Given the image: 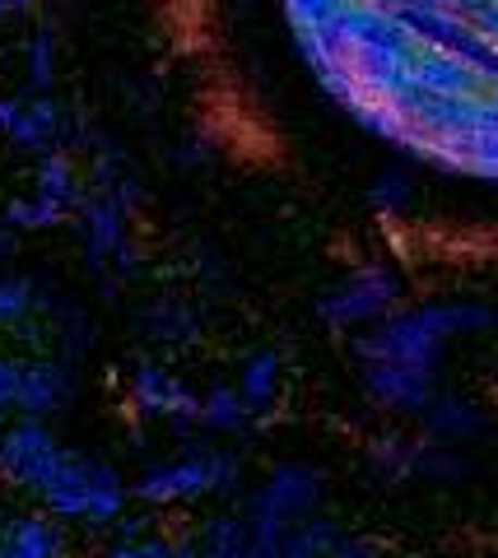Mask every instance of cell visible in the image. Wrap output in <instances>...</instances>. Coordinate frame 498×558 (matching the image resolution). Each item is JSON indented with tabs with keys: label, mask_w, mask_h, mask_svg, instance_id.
<instances>
[{
	"label": "cell",
	"mask_w": 498,
	"mask_h": 558,
	"mask_svg": "<svg viewBox=\"0 0 498 558\" xmlns=\"http://www.w3.org/2000/svg\"><path fill=\"white\" fill-rule=\"evenodd\" d=\"M498 326V312L485 303H420V307H397L387 322L368 326V336L354 340L359 363H401L434 377L442 349L457 336Z\"/></svg>",
	"instance_id": "1"
},
{
	"label": "cell",
	"mask_w": 498,
	"mask_h": 558,
	"mask_svg": "<svg viewBox=\"0 0 498 558\" xmlns=\"http://www.w3.org/2000/svg\"><path fill=\"white\" fill-rule=\"evenodd\" d=\"M243 480V461L229 447H210V451H192V457L149 465L141 480L131 484V498L149 502V508H182V502H201Z\"/></svg>",
	"instance_id": "2"
},
{
	"label": "cell",
	"mask_w": 498,
	"mask_h": 558,
	"mask_svg": "<svg viewBox=\"0 0 498 558\" xmlns=\"http://www.w3.org/2000/svg\"><path fill=\"white\" fill-rule=\"evenodd\" d=\"M317 502H321V475L313 465H299V461L275 465L270 480L252 494L247 517H243L252 545L275 554L280 549V535L294 526V521H303L307 512H317Z\"/></svg>",
	"instance_id": "3"
},
{
	"label": "cell",
	"mask_w": 498,
	"mask_h": 558,
	"mask_svg": "<svg viewBox=\"0 0 498 558\" xmlns=\"http://www.w3.org/2000/svg\"><path fill=\"white\" fill-rule=\"evenodd\" d=\"M71 457L75 451H65L42 418H20V424L0 428V480L24 488V494H33L38 502L51 494V484L65 475Z\"/></svg>",
	"instance_id": "4"
},
{
	"label": "cell",
	"mask_w": 498,
	"mask_h": 558,
	"mask_svg": "<svg viewBox=\"0 0 498 558\" xmlns=\"http://www.w3.org/2000/svg\"><path fill=\"white\" fill-rule=\"evenodd\" d=\"M401 293H405L401 275L387 270V266H377V260H368V266L350 270L336 289H326L321 303H317V312H321L326 326H336V330H359V326L387 322L391 312L401 307Z\"/></svg>",
	"instance_id": "5"
},
{
	"label": "cell",
	"mask_w": 498,
	"mask_h": 558,
	"mask_svg": "<svg viewBox=\"0 0 498 558\" xmlns=\"http://www.w3.org/2000/svg\"><path fill=\"white\" fill-rule=\"evenodd\" d=\"M126 396H131V410L141 418H163L173 433L201 428V391H192L178 373H168L163 363H149V359L135 363Z\"/></svg>",
	"instance_id": "6"
},
{
	"label": "cell",
	"mask_w": 498,
	"mask_h": 558,
	"mask_svg": "<svg viewBox=\"0 0 498 558\" xmlns=\"http://www.w3.org/2000/svg\"><path fill=\"white\" fill-rule=\"evenodd\" d=\"M126 215L131 205L117 196H102V191H89V201L80 205V238H84V256L89 266H117L122 275L135 270V252L126 238Z\"/></svg>",
	"instance_id": "7"
},
{
	"label": "cell",
	"mask_w": 498,
	"mask_h": 558,
	"mask_svg": "<svg viewBox=\"0 0 498 558\" xmlns=\"http://www.w3.org/2000/svg\"><path fill=\"white\" fill-rule=\"evenodd\" d=\"M359 377H364V391L391 414H420L438 396L434 377L401 368V363H359Z\"/></svg>",
	"instance_id": "8"
},
{
	"label": "cell",
	"mask_w": 498,
	"mask_h": 558,
	"mask_svg": "<svg viewBox=\"0 0 498 558\" xmlns=\"http://www.w3.org/2000/svg\"><path fill=\"white\" fill-rule=\"evenodd\" d=\"M75 391V373L71 359H51V354H33L24 359V381H20V414L24 418H47L57 414Z\"/></svg>",
	"instance_id": "9"
},
{
	"label": "cell",
	"mask_w": 498,
	"mask_h": 558,
	"mask_svg": "<svg viewBox=\"0 0 498 558\" xmlns=\"http://www.w3.org/2000/svg\"><path fill=\"white\" fill-rule=\"evenodd\" d=\"M0 558H65V531L61 517L42 512H20L0 531Z\"/></svg>",
	"instance_id": "10"
},
{
	"label": "cell",
	"mask_w": 498,
	"mask_h": 558,
	"mask_svg": "<svg viewBox=\"0 0 498 558\" xmlns=\"http://www.w3.org/2000/svg\"><path fill=\"white\" fill-rule=\"evenodd\" d=\"M14 149H24V154H47V149H61V140H65V108L51 94H33L24 98V108H20V121H14V131L5 135Z\"/></svg>",
	"instance_id": "11"
},
{
	"label": "cell",
	"mask_w": 498,
	"mask_h": 558,
	"mask_svg": "<svg viewBox=\"0 0 498 558\" xmlns=\"http://www.w3.org/2000/svg\"><path fill=\"white\" fill-rule=\"evenodd\" d=\"M420 424H424V438L428 442H471L479 428H485V410L466 396H434L428 405L420 410Z\"/></svg>",
	"instance_id": "12"
},
{
	"label": "cell",
	"mask_w": 498,
	"mask_h": 558,
	"mask_svg": "<svg viewBox=\"0 0 498 558\" xmlns=\"http://www.w3.org/2000/svg\"><path fill=\"white\" fill-rule=\"evenodd\" d=\"M33 191L75 215V209L89 201V178L80 172L71 149H47V154H38V163H33Z\"/></svg>",
	"instance_id": "13"
},
{
	"label": "cell",
	"mask_w": 498,
	"mask_h": 558,
	"mask_svg": "<svg viewBox=\"0 0 498 558\" xmlns=\"http://www.w3.org/2000/svg\"><path fill=\"white\" fill-rule=\"evenodd\" d=\"M280 377H284V363L275 349H252L243 359V368H238V396L247 400V410L256 418L270 414V405L280 400Z\"/></svg>",
	"instance_id": "14"
},
{
	"label": "cell",
	"mask_w": 498,
	"mask_h": 558,
	"mask_svg": "<svg viewBox=\"0 0 498 558\" xmlns=\"http://www.w3.org/2000/svg\"><path fill=\"white\" fill-rule=\"evenodd\" d=\"M256 424V414L247 410V400L238 396V387H210L201 391V428L205 433H219V438H238V433H247Z\"/></svg>",
	"instance_id": "15"
},
{
	"label": "cell",
	"mask_w": 498,
	"mask_h": 558,
	"mask_svg": "<svg viewBox=\"0 0 498 558\" xmlns=\"http://www.w3.org/2000/svg\"><path fill=\"white\" fill-rule=\"evenodd\" d=\"M420 447H424V438H405V433H382V438H373V442H368V465H373L387 484L420 480Z\"/></svg>",
	"instance_id": "16"
},
{
	"label": "cell",
	"mask_w": 498,
	"mask_h": 558,
	"mask_svg": "<svg viewBox=\"0 0 498 558\" xmlns=\"http://www.w3.org/2000/svg\"><path fill=\"white\" fill-rule=\"evenodd\" d=\"M336 539H340V526L331 517L307 512L303 521H294V526L280 535V549H275V558H326L336 549Z\"/></svg>",
	"instance_id": "17"
},
{
	"label": "cell",
	"mask_w": 498,
	"mask_h": 558,
	"mask_svg": "<svg viewBox=\"0 0 498 558\" xmlns=\"http://www.w3.org/2000/svg\"><path fill=\"white\" fill-rule=\"evenodd\" d=\"M0 219H5V229H14V233H47V229H61V223L71 219V209L38 196V191H28V196L5 201Z\"/></svg>",
	"instance_id": "18"
},
{
	"label": "cell",
	"mask_w": 498,
	"mask_h": 558,
	"mask_svg": "<svg viewBox=\"0 0 498 558\" xmlns=\"http://www.w3.org/2000/svg\"><path fill=\"white\" fill-rule=\"evenodd\" d=\"M42 307V289L28 275H0V330H20Z\"/></svg>",
	"instance_id": "19"
},
{
	"label": "cell",
	"mask_w": 498,
	"mask_h": 558,
	"mask_svg": "<svg viewBox=\"0 0 498 558\" xmlns=\"http://www.w3.org/2000/svg\"><path fill=\"white\" fill-rule=\"evenodd\" d=\"M24 70H28V84L33 94H47L51 80H57V38H51V28H38L24 47Z\"/></svg>",
	"instance_id": "20"
},
{
	"label": "cell",
	"mask_w": 498,
	"mask_h": 558,
	"mask_svg": "<svg viewBox=\"0 0 498 558\" xmlns=\"http://www.w3.org/2000/svg\"><path fill=\"white\" fill-rule=\"evenodd\" d=\"M410 196H415V191H410V178L397 168L382 172V178L368 186V205L377 209V215H401V209L410 205Z\"/></svg>",
	"instance_id": "21"
},
{
	"label": "cell",
	"mask_w": 498,
	"mask_h": 558,
	"mask_svg": "<svg viewBox=\"0 0 498 558\" xmlns=\"http://www.w3.org/2000/svg\"><path fill=\"white\" fill-rule=\"evenodd\" d=\"M168 549H173V535H122L98 558H168Z\"/></svg>",
	"instance_id": "22"
},
{
	"label": "cell",
	"mask_w": 498,
	"mask_h": 558,
	"mask_svg": "<svg viewBox=\"0 0 498 558\" xmlns=\"http://www.w3.org/2000/svg\"><path fill=\"white\" fill-rule=\"evenodd\" d=\"M20 381H24V359L0 354V418L20 414Z\"/></svg>",
	"instance_id": "23"
},
{
	"label": "cell",
	"mask_w": 498,
	"mask_h": 558,
	"mask_svg": "<svg viewBox=\"0 0 498 558\" xmlns=\"http://www.w3.org/2000/svg\"><path fill=\"white\" fill-rule=\"evenodd\" d=\"M326 558H382V549H377L373 539H364V535H340L336 549Z\"/></svg>",
	"instance_id": "24"
},
{
	"label": "cell",
	"mask_w": 498,
	"mask_h": 558,
	"mask_svg": "<svg viewBox=\"0 0 498 558\" xmlns=\"http://www.w3.org/2000/svg\"><path fill=\"white\" fill-rule=\"evenodd\" d=\"M20 108H24V98L0 94V135H10V131H14V121H20Z\"/></svg>",
	"instance_id": "25"
},
{
	"label": "cell",
	"mask_w": 498,
	"mask_h": 558,
	"mask_svg": "<svg viewBox=\"0 0 498 558\" xmlns=\"http://www.w3.org/2000/svg\"><path fill=\"white\" fill-rule=\"evenodd\" d=\"M38 10V0H0V24L5 20H24V14Z\"/></svg>",
	"instance_id": "26"
},
{
	"label": "cell",
	"mask_w": 498,
	"mask_h": 558,
	"mask_svg": "<svg viewBox=\"0 0 498 558\" xmlns=\"http://www.w3.org/2000/svg\"><path fill=\"white\" fill-rule=\"evenodd\" d=\"M168 558H201V545H196V539H173Z\"/></svg>",
	"instance_id": "27"
},
{
	"label": "cell",
	"mask_w": 498,
	"mask_h": 558,
	"mask_svg": "<svg viewBox=\"0 0 498 558\" xmlns=\"http://www.w3.org/2000/svg\"><path fill=\"white\" fill-rule=\"evenodd\" d=\"M10 252H14V229L0 233V256H10Z\"/></svg>",
	"instance_id": "28"
}]
</instances>
